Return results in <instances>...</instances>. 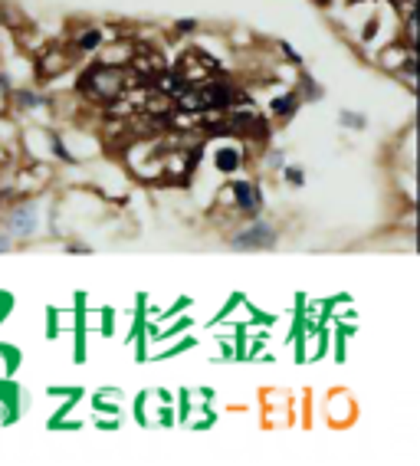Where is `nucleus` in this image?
<instances>
[{
	"instance_id": "1",
	"label": "nucleus",
	"mask_w": 420,
	"mask_h": 466,
	"mask_svg": "<svg viewBox=\"0 0 420 466\" xmlns=\"http://www.w3.org/2000/svg\"><path fill=\"white\" fill-rule=\"evenodd\" d=\"M125 82H128V76L122 73V66H109V63H102V66H92V69H86L82 76H79V92L82 96H89V99H96V102H115V99H122L125 96Z\"/></svg>"
},
{
	"instance_id": "2",
	"label": "nucleus",
	"mask_w": 420,
	"mask_h": 466,
	"mask_svg": "<svg viewBox=\"0 0 420 466\" xmlns=\"http://www.w3.org/2000/svg\"><path fill=\"white\" fill-rule=\"evenodd\" d=\"M266 247H276V227L266 220L250 224L234 237V250H266Z\"/></svg>"
},
{
	"instance_id": "3",
	"label": "nucleus",
	"mask_w": 420,
	"mask_h": 466,
	"mask_svg": "<svg viewBox=\"0 0 420 466\" xmlns=\"http://www.w3.org/2000/svg\"><path fill=\"white\" fill-rule=\"evenodd\" d=\"M230 197H234L236 210H243V214H256L260 210V190H256V184H250V181H236V184H230Z\"/></svg>"
},
{
	"instance_id": "4",
	"label": "nucleus",
	"mask_w": 420,
	"mask_h": 466,
	"mask_svg": "<svg viewBox=\"0 0 420 466\" xmlns=\"http://www.w3.org/2000/svg\"><path fill=\"white\" fill-rule=\"evenodd\" d=\"M69 66V56L66 53H43L40 56V63H37V69H40V79H53V76H60L62 69Z\"/></svg>"
},
{
	"instance_id": "5",
	"label": "nucleus",
	"mask_w": 420,
	"mask_h": 466,
	"mask_svg": "<svg viewBox=\"0 0 420 466\" xmlns=\"http://www.w3.org/2000/svg\"><path fill=\"white\" fill-rule=\"evenodd\" d=\"M213 161H217V168H220L223 174H234L236 168L243 164V152H240L236 145H223V148L213 152Z\"/></svg>"
},
{
	"instance_id": "6",
	"label": "nucleus",
	"mask_w": 420,
	"mask_h": 466,
	"mask_svg": "<svg viewBox=\"0 0 420 466\" xmlns=\"http://www.w3.org/2000/svg\"><path fill=\"white\" fill-rule=\"evenodd\" d=\"M299 102H302L299 92H286V96H279V99H272V112L279 115V118H292L296 109H299Z\"/></svg>"
},
{
	"instance_id": "7",
	"label": "nucleus",
	"mask_w": 420,
	"mask_h": 466,
	"mask_svg": "<svg viewBox=\"0 0 420 466\" xmlns=\"http://www.w3.org/2000/svg\"><path fill=\"white\" fill-rule=\"evenodd\" d=\"M96 46H102V30H82V37H76V50H82V53H89V50H96Z\"/></svg>"
},
{
	"instance_id": "8",
	"label": "nucleus",
	"mask_w": 420,
	"mask_h": 466,
	"mask_svg": "<svg viewBox=\"0 0 420 466\" xmlns=\"http://www.w3.org/2000/svg\"><path fill=\"white\" fill-rule=\"evenodd\" d=\"M7 227H10L13 233H20V237H24V233H30V230H33V217L26 214V210H17V214L7 220Z\"/></svg>"
},
{
	"instance_id": "9",
	"label": "nucleus",
	"mask_w": 420,
	"mask_h": 466,
	"mask_svg": "<svg viewBox=\"0 0 420 466\" xmlns=\"http://www.w3.org/2000/svg\"><path fill=\"white\" fill-rule=\"evenodd\" d=\"M338 122L348 128H365V115H355V112H342L338 115Z\"/></svg>"
},
{
	"instance_id": "10",
	"label": "nucleus",
	"mask_w": 420,
	"mask_h": 466,
	"mask_svg": "<svg viewBox=\"0 0 420 466\" xmlns=\"http://www.w3.org/2000/svg\"><path fill=\"white\" fill-rule=\"evenodd\" d=\"M286 181L296 184V188H302V184H306V174H302L299 168H286Z\"/></svg>"
},
{
	"instance_id": "11",
	"label": "nucleus",
	"mask_w": 420,
	"mask_h": 466,
	"mask_svg": "<svg viewBox=\"0 0 420 466\" xmlns=\"http://www.w3.org/2000/svg\"><path fill=\"white\" fill-rule=\"evenodd\" d=\"M177 30H181V33H191V30H198V20H177Z\"/></svg>"
},
{
	"instance_id": "12",
	"label": "nucleus",
	"mask_w": 420,
	"mask_h": 466,
	"mask_svg": "<svg viewBox=\"0 0 420 466\" xmlns=\"http://www.w3.org/2000/svg\"><path fill=\"white\" fill-rule=\"evenodd\" d=\"M283 53H286V56H289V60H292V63H302V56H299V53L292 50L289 43H283Z\"/></svg>"
},
{
	"instance_id": "13",
	"label": "nucleus",
	"mask_w": 420,
	"mask_h": 466,
	"mask_svg": "<svg viewBox=\"0 0 420 466\" xmlns=\"http://www.w3.org/2000/svg\"><path fill=\"white\" fill-rule=\"evenodd\" d=\"M266 161H270V168H283V154H279V152H270V158H266Z\"/></svg>"
},
{
	"instance_id": "14",
	"label": "nucleus",
	"mask_w": 420,
	"mask_h": 466,
	"mask_svg": "<svg viewBox=\"0 0 420 466\" xmlns=\"http://www.w3.org/2000/svg\"><path fill=\"white\" fill-rule=\"evenodd\" d=\"M10 250V243H7V237H0V253H7Z\"/></svg>"
},
{
	"instance_id": "15",
	"label": "nucleus",
	"mask_w": 420,
	"mask_h": 466,
	"mask_svg": "<svg viewBox=\"0 0 420 466\" xmlns=\"http://www.w3.org/2000/svg\"><path fill=\"white\" fill-rule=\"evenodd\" d=\"M315 3H329V0H315Z\"/></svg>"
}]
</instances>
